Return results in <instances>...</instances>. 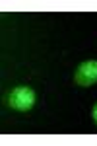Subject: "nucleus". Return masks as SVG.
I'll use <instances>...</instances> for the list:
<instances>
[{
    "mask_svg": "<svg viewBox=\"0 0 97 146\" xmlns=\"http://www.w3.org/2000/svg\"><path fill=\"white\" fill-rule=\"evenodd\" d=\"M8 103L16 111H29L35 105V92L31 88H27V86H18V88H14L10 92Z\"/></svg>",
    "mask_w": 97,
    "mask_h": 146,
    "instance_id": "f257e3e1",
    "label": "nucleus"
},
{
    "mask_svg": "<svg viewBox=\"0 0 97 146\" xmlns=\"http://www.w3.org/2000/svg\"><path fill=\"white\" fill-rule=\"evenodd\" d=\"M74 82L82 88H89L97 82V60H86L74 72Z\"/></svg>",
    "mask_w": 97,
    "mask_h": 146,
    "instance_id": "f03ea898",
    "label": "nucleus"
},
{
    "mask_svg": "<svg viewBox=\"0 0 97 146\" xmlns=\"http://www.w3.org/2000/svg\"><path fill=\"white\" fill-rule=\"evenodd\" d=\"M91 117H93V121H95V125H97V103L93 105V111H91Z\"/></svg>",
    "mask_w": 97,
    "mask_h": 146,
    "instance_id": "7ed1b4c3",
    "label": "nucleus"
}]
</instances>
